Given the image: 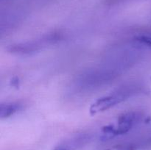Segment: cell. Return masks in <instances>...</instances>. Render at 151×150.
Instances as JSON below:
<instances>
[{
	"instance_id": "obj_1",
	"label": "cell",
	"mask_w": 151,
	"mask_h": 150,
	"mask_svg": "<svg viewBox=\"0 0 151 150\" xmlns=\"http://www.w3.org/2000/svg\"><path fill=\"white\" fill-rule=\"evenodd\" d=\"M137 92H139V88L136 86H125L119 88L114 92L100 97L93 102L89 108L90 114L94 116L109 110L135 95Z\"/></svg>"
},
{
	"instance_id": "obj_2",
	"label": "cell",
	"mask_w": 151,
	"mask_h": 150,
	"mask_svg": "<svg viewBox=\"0 0 151 150\" xmlns=\"http://www.w3.org/2000/svg\"><path fill=\"white\" fill-rule=\"evenodd\" d=\"M143 115L139 112H128L118 117L116 124H109L102 129L103 139L108 140L126 134L142 121Z\"/></svg>"
},
{
	"instance_id": "obj_3",
	"label": "cell",
	"mask_w": 151,
	"mask_h": 150,
	"mask_svg": "<svg viewBox=\"0 0 151 150\" xmlns=\"http://www.w3.org/2000/svg\"><path fill=\"white\" fill-rule=\"evenodd\" d=\"M59 39H60V35H58V34H49L40 40L12 44L7 47V50L12 54H30L39 51L44 46L54 44Z\"/></svg>"
},
{
	"instance_id": "obj_4",
	"label": "cell",
	"mask_w": 151,
	"mask_h": 150,
	"mask_svg": "<svg viewBox=\"0 0 151 150\" xmlns=\"http://www.w3.org/2000/svg\"><path fill=\"white\" fill-rule=\"evenodd\" d=\"M91 139L89 133H81L65 140L53 150H78L86 145Z\"/></svg>"
},
{
	"instance_id": "obj_5",
	"label": "cell",
	"mask_w": 151,
	"mask_h": 150,
	"mask_svg": "<svg viewBox=\"0 0 151 150\" xmlns=\"http://www.w3.org/2000/svg\"><path fill=\"white\" fill-rule=\"evenodd\" d=\"M22 109V105L18 102H9L0 105V118L7 119Z\"/></svg>"
},
{
	"instance_id": "obj_6",
	"label": "cell",
	"mask_w": 151,
	"mask_h": 150,
	"mask_svg": "<svg viewBox=\"0 0 151 150\" xmlns=\"http://www.w3.org/2000/svg\"><path fill=\"white\" fill-rule=\"evenodd\" d=\"M142 146V143L139 142H125L116 144L105 150H137Z\"/></svg>"
},
{
	"instance_id": "obj_7",
	"label": "cell",
	"mask_w": 151,
	"mask_h": 150,
	"mask_svg": "<svg viewBox=\"0 0 151 150\" xmlns=\"http://www.w3.org/2000/svg\"><path fill=\"white\" fill-rule=\"evenodd\" d=\"M134 41L139 44L151 49V35H139L134 38Z\"/></svg>"
}]
</instances>
